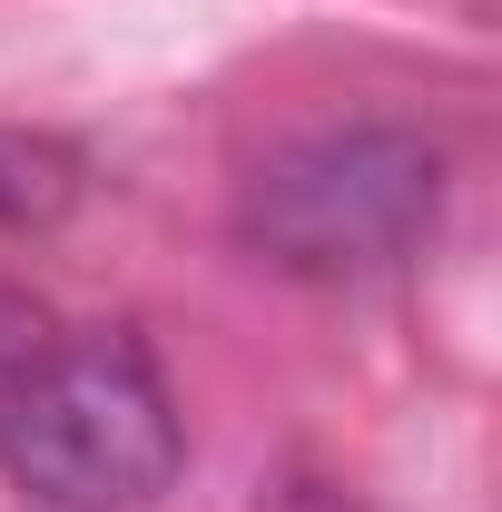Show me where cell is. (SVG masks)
I'll return each instance as SVG.
<instances>
[{
    "label": "cell",
    "instance_id": "obj_1",
    "mask_svg": "<svg viewBox=\"0 0 502 512\" xmlns=\"http://www.w3.org/2000/svg\"><path fill=\"white\" fill-rule=\"evenodd\" d=\"M188 463L168 365L128 325L50 335L0 384V473L40 512H148Z\"/></svg>",
    "mask_w": 502,
    "mask_h": 512
},
{
    "label": "cell",
    "instance_id": "obj_2",
    "mask_svg": "<svg viewBox=\"0 0 502 512\" xmlns=\"http://www.w3.org/2000/svg\"><path fill=\"white\" fill-rule=\"evenodd\" d=\"M443 227V148L404 119H335L286 138L237 188V247L296 286H355L424 256Z\"/></svg>",
    "mask_w": 502,
    "mask_h": 512
},
{
    "label": "cell",
    "instance_id": "obj_3",
    "mask_svg": "<svg viewBox=\"0 0 502 512\" xmlns=\"http://www.w3.org/2000/svg\"><path fill=\"white\" fill-rule=\"evenodd\" d=\"M89 197V158L60 128H0V237H50Z\"/></svg>",
    "mask_w": 502,
    "mask_h": 512
},
{
    "label": "cell",
    "instance_id": "obj_4",
    "mask_svg": "<svg viewBox=\"0 0 502 512\" xmlns=\"http://www.w3.org/2000/svg\"><path fill=\"white\" fill-rule=\"evenodd\" d=\"M256 512H384V503H365V493L335 483V473H276V483L256 493Z\"/></svg>",
    "mask_w": 502,
    "mask_h": 512
},
{
    "label": "cell",
    "instance_id": "obj_5",
    "mask_svg": "<svg viewBox=\"0 0 502 512\" xmlns=\"http://www.w3.org/2000/svg\"><path fill=\"white\" fill-rule=\"evenodd\" d=\"M50 335H60V325H50V306H40V296H20V286H0V384L20 375V365H30V355H40Z\"/></svg>",
    "mask_w": 502,
    "mask_h": 512
}]
</instances>
